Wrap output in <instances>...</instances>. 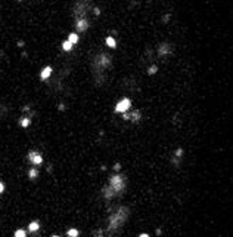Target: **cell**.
Listing matches in <instances>:
<instances>
[{
	"label": "cell",
	"instance_id": "obj_1",
	"mask_svg": "<svg viewBox=\"0 0 233 237\" xmlns=\"http://www.w3.org/2000/svg\"><path fill=\"white\" fill-rule=\"evenodd\" d=\"M128 208H126V206H121V208H118V209L114 212L111 217L108 218V231H115L118 230L120 227H123L124 225V222L127 221V218H128Z\"/></svg>",
	"mask_w": 233,
	"mask_h": 237
},
{
	"label": "cell",
	"instance_id": "obj_2",
	"mask_svg": "<svg viewBox=\"0 0 233 237\" xmlns=\"http://www.w3.org/2000/svg\"><path fill=\"white\" fill-rule=\"evenodd\" d=\"M111 188H112V191L118 196V194H121V193H124V190H126L127 187V178L124 175H120V173H115V175H112L111 178H109V184H108Z\"/></svg>",
	"mask_w": 233,
	"mask_h": 237
},
{
	"label": "cell",
	"instance_id": "obj_3",
	"mask_svg": "<svg viewBox=\"0 0 233 237\" xmlns=\"http://www.w3.org/2000/svg\"><path fill=\"white\" fill-rule=\"evenodd\" d=\"M111 56L105 52H100L93 58V70L96 73H102L103 70H106L111 65Z\"/></svg>",
	"mask_w": 233,
	"mask_h": 237
},
{
	"label": "cell",
	"instance_id": "obj_4",
	"mask_svg": "<svg viewBox=\"0 0 233 237\" xmlns=\"http://www.w3.org/2000/svg\"><path fill=\"white\" fill-rule=\"evenodd\" d=\"M89 9H90L89 0H78L73 9V14H74V16H75V20H78V18H86V14H87Z\"/></svg>",
	"mask_w": 233,
	"mask_h": 237
},
{
	"label": "cell",
	"instance_id": "obj_5",
	"mask_svg": "<svg viewBox=\"0 0 233 237\" xmlns=\"http://www.w3.org/2000/svg\"><path fill=\"white\" fill-rule=\"evenodd\" d=\"M131 107V99L130 98H123L120 101L115 104V113H127L128 110Z\"/></svg>",
	"mask_w": 233,
	"mask_h": 237
},
{
	"label": "cell",
	"instance_id": "obj_6",
	"mask_svg": "<svg viewBox=\"0 0 233 237\" xmlns=\"http://www.w3.org/2000/svg\"><path fill=\"white\" fill-rule=\"evenodd\" d=\"M27 159H28V162L31 163L33 166H40L41 163H43V156H41L39 151H30L27 154Z\"/></svg>",
	"mask_w": 233,
	"mask_h": 237
},
{
	"label": "cell",
	"instance_id": "obj_7",
	"mask_svg": "<svg viewBox=\"0 0 233 237\" xmlns=\"http://www.w3.org/2000/svg\"><path fill=\"white\" fill-rule=\"evenodd\" d=\"M171 52H173V47H171L170 43H167V42L160 43L158 47H156V54L160 55V56H167V55H170Z\"/></svg>",
	"mask_w": 233,
	"mask_h": 237
},
{
	"label": "cell",
	"instance_id": "obj_8",
	"mask_svg": "<svg viewBox=\"0 0 233 237\" xmlns=\"http://www.w3.org/2000/svg\"><path fill=\"white\" fill-rule=\"evenodd\" d=\"M89 21L87 18H78V20H75V30H77V34L78 33H86L87 30H89Z\"/></svg>",
	"mask_w": 233,
	"mask_h": 237
},
{
	"label": "cell",
	"instance_id": "obj_9",
	"mask_svg": "<svg viewBox=\"0 0 233 237\" xmlns=\"http://www.w3.org/2000/svg\"><path fill=\"white\" fill-rule=\"evenodd\" d=\"M102 194H103V197H105L106 200H111V199H114V197L117 196L109 185H105V187H103V190H102Z\"/></svg>",
	"mask_w": 233,
	"mask_h": 237
},
{
	"label": "cell",
	"instance_id": "obj_10",
	"mask_svg": "<svg viewBox=\"0 0 233 237\" xmlns=\"http://www.w3.org/2000/svg\"><path fill=\"white\" fill-rule=\"evenodd\" d=\"M52 71H53V70H52V67H50V65H46V67L40 71V79H41V80H47V79L52 76Z\"/></svg>",
	"mask_w": 233,
	"mask_h": 237
},
{
	"label": "cell",
	"instance_id": "obj_11",
	"mask_svg": "<svg viewBox=\"0 0 233 237\" xmlns=\"http://www.w3.org/2000/svg\"><path fill=\"white\" fill-rule=\"evenodd\" d=\"M140 119H142V113H140V110H133V111L130 113V117H128V120H131L133 123H139Z\"/></svg>",
	"mask_w": 233,
	"mask_h": 237
},
{
	"label": "cell",
	"instance_id": "obj_12",
	"mask_svg": "<svg viewBox=\"0 0 233 237\" xmlns=\"http://www.w3.org/2000/svg\"><path fill=\"white\" fill-rule=\"evenodd\" d=\"M105 43H106V46L111 47V49H115V47H117V40L114 39L112 36H108L106 39H105Z\"/></svg>",
	"mask_w": 233,
	"mask_h": 237
},
{
	"label": "cell",
	"instance_id": "obj_13",
	"mask_svg": "<svg viewBox=\"0 0 233 237\" xmlns=\"http://www.w3.org/2000/svg\"><path fill=\"white\" fill-rule=\"evenodd\" d=\"M78 40H80V36H78L77 33H69V34H68V42H69V43L77 45V43H78Z\"/></svg>",
	"mask_w": 233,
	"mask_h": 237
},
{
	"label": "cell",
	"instance_id": "obj_14",
	"mask_svg": "<svg viewBox=\"0 0 233 237\" xmlns=\"http://www.w3.org/2000/svg\"><path fill=\"white\" fill-rule=\"evenodd\" d=\"M39 228H40V222L39 221H31L30 225H28V231H31V233H35Z\"/></svg>",
	"mask_w": 233,
	"mask_h": 237
},
{
	"label": "cell",
	"instance_id": "obj_15",
	"mask_svg": "<svg viewBox=\"0 0 233 237\" xmlns=\"http://www.w3.org/2000/svg\"><path fill=\"white\" fill-rule=\"evenodd\" d=\"M60 47H62V50H65V52H71L74 49V45L73 43H69L68 40H65L62 45H60Z\"/></svg>",
	"mask_w": 233,
	"mask_h": 237
},
{
	"label": "cell",
	"instance_id": "obj_16",
	"mask_svg": "<svg viewBox=\"0 0 233 237\" xmlns=\"http://www.w3.org/2000/svg\"><path fill=\"white\" fill-rule=\"evenodd\" d=\"M37 176H39V170H37L35 166H33L31 169L28 170V178H30V179H35Z\"/></svg>",
	"mask_w": 233,
	"mask_h": 237
},
{
	"label": "cell",
	"instance_id": "obj_17",
	"mask_svg": "<svg viewBox=\"0 0 233 237\" xmlns=\"http://www.w3.org/2000/svg\"><path fill=\"white\" fill-rule=\"evenodd\" d=\"M19 125L22 126V128H28V126L31 125V119H30V117H21Z\"/></svg>",
	"mask_w": 233,
	"mask_h": 237
},
{
	"label": "cell",
	"instance_id": "obj_18",
	"mask_svg": "<svg viewBox=\"0 0 233 237\" xmlns=\"http://www.w3.org/2000/svg\"><path fill=\"white\" fill-rule=\"evenodd\" d=\"M78 234H80V231L77 230V228H69V230L67 231L68 237H78Z\"/></svg>",
	"mask_w": 233,
	"mask_h": 237
},
{
	"label": "cell",
	"instance_id": "obj_19",
	"mask_svg": "<svg viewBox=\"0 0 233 237\" xmlns=\"http://www.w3.org/2000/svg\"><path fill=\"white\" fill-rule=\"evenodd\" d=\"M14 237H27V231L22 230V228H18L14 233Z\"/></svg>",
	"mask_w": 233,
	"mask_h": 237
},
{
	"label": "cell",
	"instance_id": "obj_20",
	"mask_svg": "<svg viewBox=\"0 0 233 237\" xmlns=\"http://www.w3.org/2000/svg\"><path fill=\"white\" fill-rule=\"evenodd\" d=\"M156 71H158V67H156V65H151V67H149V70H148V74L152 76V74H155Z\"/></svg>",
	"mask_w": 233,
	"mask_h": 237
},
{
	"label": "cell",
	"instance_id": "obj_21",
	"mask_svg": "<svg viewBox=\"0 0 233 237\" xmlns=\"http://www.w3.org/2000/svg\"><path fill=\"white\" fill-rule=\"evenodd\" d=\"M181 156H183V150L181 148L176 150V157H181Z\"/></svg>",
	"mask_w": 233,
	"mask_h": 237
},
{
	"label": "cell",
	"instance_id": "obj_22",
	"mask_svg": "<svg viewBox=\"0 0 233 237\" xmlns=\"http://www.w3.org/2000/svg\"><path fill=\"white\" fill-rule=\"evenodd\" d=\"M3 191H5V184H3V182H2V181H0V194H2Z\"/></svg>",
	"mask_w": 233,
	"mask_h": 237
},
{
	"label": "cell",
	"instance_id": "obj_23",
	"mask_svg": "<svg viewBox=\"0 0 233 237\" xmlns=\"http://www.w3.org/2000/svg\"><path fill=\"white\" fill-rule=\"evenodd\" d=\"M94 14H96V15L100 14V9H99V7H94Z\"/></svg>",
	"mask_w": 233,
	"mask_h": 237
},
{
	"label": "cell",
	"instance_id": "obj_24",
	"mask_svg": "<svg viewBox=\"0 0 233 237\" xmlns=\"http://www.w3.org/2000/svg\"><path fill=\"white\" fill-rule=\"evenodd\" d=\"M114 169H115V170H120V169H121V166H120V165H118V163H117V165L114 166Z\"/></svg>",
	"mask_w": 233,
	"mask_h": 237
},
{
	"label": "cell",
	"instance_id": "obj_25",
	"mask_svg": "<svg viewBox=\"0 0 233 237\" xmlns=\"http://www.w3.org/2000/svg\"><path fill=\"white\" fill-rule=\"evenodd\" d=\"M139 237H149V234H146V233H145V234H140Z\"/></svg>",
	"mask_w": 233,
	"mask_h": 237
},
{
	"label": "cell",
	"instance_id": "obj_26",
	"mask_svg": "<svg viewBox=\"0 0 233 237\" xmlns=\"http://www.w3.org/2000/svg\"><path fill=\"white\" fill-rule=\"evenodd\" d=\"M52 237H59V236H52Z\"/></svg>",
	"mask_w": 233,
	"mask_h": 237
},
{
	"label": "cell",
	"instance_id": "obj_27",
	"mask_svg": "<svg viewBox=\"0 0 233 237\" xmlns=\"http://www.w3.org/2000/svg\"><path fill=\"white\" fill-rule=\"evenodd\" d=\"M18 2H22V0H18Z\"/></svg>",
	"mask_w": 233,
	"mask_h": 237
}]
</instances>
